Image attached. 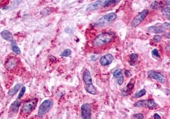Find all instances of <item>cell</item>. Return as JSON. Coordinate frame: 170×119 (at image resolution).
<instances>
[{
	"mask_svg": "<svg viewBox=\"0 0 170 119\" xmlns=\"http://www.w3.org/2000/svg\"><path fill=\"white\" fill-rule=\"evenodd\" d=\"M162 39V36H160V35H155L153 38V40L155 42H160Z\"/></svg>",
	"mask_w": 170,
	"mask_h": 119,
	"instance_id": "4dcf8cb0",
	"label": "cell"
},
{
	"mask_svg": "<svg viewBox=\"0 0 170 119\" xmlns=\"http://www.w3.org/2000/svg\"><path fill=\"white\" fill-rule=\"evenodd\" d=\"M83 81L84 82L85 85H93L92 78L90 72L87 70H85L83 74Z\"/></svg>",
	"mask_w": 170,
	"mask_h": 119,
	"instance_id": "7c38bea8",
	"label": "cell"
},
{
	"mask_svg": "<svg viewBox=\"0 0 170 119\" xmlns=\"http://www.w3.org/2000/svg\"><path fill=\"white\" fill-rule=\"evenodd\" d=\"M1 36L3 38L5 39L6 41L13 42L14 37L13 35L12 34L11 32L7 30H4L1 32Z\"/></svg>",
	"mask_w": 170,
	"mask_h": 119,
	"instance_id": "2e32d148",
	"label": "cell"
},
{
	"mask_svg": "<svg viewBox=\"0 0 170 119\" xmlns=\"http://www.w3.org/2000/svg\"><path fill=\"white\" fill-rule=\"evenodd\" d=\"M166 5H170V0H167V1H166Z\"/></svg>",
	"mask_w": 170,
	"mask_h": 119,
	"instance_id": "836d02e7",
	"label": "cell"
},
{
	"mask_svg": "<svg viewBox=\"0 0 170 119\" xmlns=\"http://www.w3.org/2000/svg\"><path fill=\"white\" fill-rule=\"evenodd\" d=\"M20 87H21V85L20 84H17L16 85L14 86V88H12L11 90H9V94L11 96H14V94H15L17 92H18Z\"/></svg>",
	"mask_w": 170,
	"mask_h": 119,
	"instance_id": "d6986e66",
	"label": "cell"
},
{
	"mask_svg": "<svg viewBox=\"0 0 170 119\" xmlns=\"http://www.w3.org/2000/svg\"><path fill=\"white\" fill-rule=\"evenodd\" d=\"M131 119H143V115L141 113H137V114L132 115L131 116Z\"/></svg>",
	"mask_w": 170,
	"mask_h": 119,
	"instance_id": "83f0119b",
	"label": "cell"
},
{
	"mask_svg": "<svg viewBox=\"0 0 170 119\" xmlns=\"http://www.w3.org/2000/svg\"><path fill=\"white\" fill-rule=\"evenodd\" d=\"M138 58V55L136 54H131L130 55V63L131 65H134Z\"/></svg>",
	"mask_w": 170,
	"mask_h": 119,
	"instance_id": "44dd1931",
	"label": "cell"
},
{
	"mask_svg": "<svg viewBox=\"0 0 170 119\" xmlns=\"http://www.w3.org/2000/svg\"><path fill=\"white\" fill-rule=\"evenodd\" d=\"M148 14L149 11L148 9H145L143 11L141 12V13H140L134 18L131 22V26L133 27H137L139 26L147 17V16L148 15Z\"/></svg>",
	"mask_w": 170,
	"mask_h": 119,
	"instance_id": "5b68a950",
	"label": "cell"
},
{
	"mask_svg": "<svg viewBox=\"0 0 170 119\" xmlns=\"http://www.w3.org/2000/svg\"><path fill=\"white\" fill-rule=\"evenodd\" d=\"M19 64L18 58L15 57H10L5 63V67L8 70H13L17 67Z\"/></svg>",
	"mask_w": 170,
	"mask_h": 119,
	"instance_id": "52a82bcc",
	"label": "cell"
},
{
	"mask_svg": "<svg viewBox=\"0 0 170 119\" xmlns=\"http://www.w3.org/2000/svg\"><path fill=\"white\" fill-rule=\"evenodd\" d=\"M134 83L132 82L131 81L129 82L128 83L127 85H126V87L123 88V89L121 91V95L124 97L129 95L131 91H132V89L134 88Z\"/></svg>",
	"mask_w": 170,
	"mask_h": 119,
	"instance_id": "9a60e30c",
	"label": "cell"
},
{
	"mask_svg": "<svg viewBox=\"0 0 170 119\" xmlns=\"http://www.w3.org/2000/svg\"><path fill=\"white\" fill-rule=\"evenodd\" d=\"M25 91H26V88H25V87H23L21 90H20V93L18 94V99H20L24 96V94H25Z\"/></svg>",
	"mask_w": 170,
	"mask_h": 119,
	"instance_id": "f1b7e54d",
	"label": "cell"
},
{
	"mask_svg": "<svg viewBox=\"0 0 170 119\" xmlns=\"http://www.w3.org/2000/svg\"><path fill=\"white\" fill-rule=\"evenodd\" d=\"M106 0H99L96 2L91 3L87 6L86 8L87 11H92L96 9H99L104 6V4Z\"/></svg>",
	"mask_w": 170,
	"mask_h": 119,
	"instance_id": "30bf717a",
	"label": "cell"
},
{
	"mask_svg": "<svg viewBox=\"0 0 170 119\" xmlns=\"http://www.w3.org/2000/svg\"><path fill=\"white\" fill-rule=\"evenodd\" d=\"M117 18V15L115 13H110L103 16L95 23V26L103 27L110 24Z\"/></svg>",
	"mask_w": 170,
	"mask_h": 119,
	"instance_id": "7a4b0ae2",
	"label": "cell"
},
{
	"mask_svg": "<svg viewBox=\"0 0 170 119\" xmlns=\"http://www.w3.org/2000/svg\"><path fill=\"white\" fill-rule=\"evenodd\" d=\"M148 31L151 33L153 34H159L163 32L164 31H166V29L164 26V25L162 24L161 26H152L148 28Z\"/></svg>",
	"mask_w": 170,
	"mask_h": 119,
	"instance_id": "4fadbf2b",
	"label": "cell"
},
{
	"mask_svg": "<svg viewBox=\"0 0 170 119\" xmlns=\"http://www.w3.org/2000/svg\"><path fill=\"white\" fill-rule=\"evenodd\" d=\"M121 0H107L105 1V2L104 4L103 7H110L113 5H115L119 2Z\"/></svg>",
	"mask_w": 170,
	"mask_h": 119,
	"instance_id": "ffe728a7",
	"label": "cell"
},
{
	"mask_svg": "<svg viewBox=\"0 0 170 119\" xmlns=\"http://www.w3.org/2000/svg\"><path fill=\"white\" fill-rule=\"evenodd\" d=\"M114 57L111 54H106L101 57L100 63L101 65L106 66L111 64L114 61Z\"/></svg>",
	"mask_w": 170,
	"mask_h": 119,
	"instance_id": "8fae6325",
	"label": "cell"
},
{
	"mask_svg": "<svg viewBox=\"0 0 170 119\" xmlns=\"http://www.w3.org/2000/svg\"><path fill=\"white\" fill-rule=\"evenodd\" d=\"M134 106L138 108H145L152 109L157 106V104L152 100H140L134 104Z\"/></svg>",
	"mask_w": 170,
	"mask_h": 119,
	"instance_id": "8992f818",
	"label": "cell"
},
{
	"mask_svg": "<svg viewBox=\"0 0 170 119\" xmlns=\"http://www.w3.org/2000/svg\"><path fill=\"white\" fill-rule=\"evenodd\" d=\"M12 50L15 54H18V55H20L21 52H20V48L17 46H13L12 47Z\"/></svg>",
	"mask_w": 170,
	"mask_h": 119,
	"instance_id": "4316f807",
	"label": "cell"
},
{
	"mask_svg": "<svg viewBox=\"0 0 170 119\" xmlns=\"http://www.w3.org/2000/svg\"><path fill=\"white\" fill-rule=\"evenodd\" d=\"M85 89L87 92H89L90 94H96L97 91L96 88L93 85H85Z\"/></svg>",
	"mask_w": 170,
	"mask_h": 119,
	"instance_id": "ac0fdd59",
	"label": "cell"
},
{
	"mask_svg": "<svg viewBox=\"0 0 170 119\" xmlns=\"http://www.w3.org/2000/svg\"><path fill=\"white\" fill-rule=\"evenodd\" d=\"M154 119H161V117L157 113H155V115H154Z\"/></svg>",
	"mask_w": 170,
	"mask_h": 119,
	"instance_id": "d6a6232c",
	"label": "cell"
},
{
	"mask_svg": "<svg viewBox=\"0 0 170 119\" xmlns=\"http://www.w3.org/2000/svg\"><path fill=\"white\" fill-rule=\"evenodd\" d=\"M115 38V34L113 32H105L99 34L94 39L93 45L95 47H100L112 42Z\"/></svg>",
	"mask_w": 170,
	"mask_h": 119,
	"instance_id": "6da1fadb",
	"label": "cell"
},
{
	"mask_svg": "<svg viewBox=\"0 0 170 119\" xmlns=\"http://www.w3.org/2000/svg\"><path fill=\"white\" fill-rule=\"evenodd\" d=\"M20 101H15L12 104L10 109L13 112L16 113L18 112L19 108L20 106Z\"/></svg>",
	"mask_w": 170,
	"mask_h": 119,
	"instance_id": "e0dca14e",
	"label": "cell"
},
{
	"mask_svg": "<svg viewBox=\"0 0 170 119\" xmlns=\"http://www.w3.org/2000/svg\"><path fill=\"white\" fill-rule=\"evenodd\" d=\"M37 104L38 99L36 98L25 101L23 104L21 111L23 114H29L35 109Z\"/></svg>",
	"mask_w": 170,
	"mask_h": 119,
	"instance_id": "3957f363",
	"label": "cell"
},
{
	"mask_svg": "<svg viewBox=\"0 0 170 119\" xmlns=\"http://www.w3.org/2000/svg\"><path fill=\"white\" fill-rule=\"evenodd\" d=\"M52 9L51 8H46L42 11V14H44L45 15H47L52 13Z\"/></svg>",
	"mask_w": 170,
	"mask_h": 119,
	"instance_id": "484cf974",
	"label": "cell"
},
{
	"mask_svg": "<svg viewBox=\"0 0 170 119\" xmlns=\"http://www.w3.org/2000/svg\"><path fill=\"white\" fill-rule=\"evenodd\" d=\"M170 7H164L163 9V14L164 15L166 16V18H168V20H170Z\"/></svg>",
	"mask_w": 170,
	"mask_h": 119,
	"instance_id": "cb8c5ba5",
	"label": "cell"
},
{
	"mask_svg": "<svg viewBox=\"0 0 170 119\" xmlns=\"http://www.w3.org/2000/svg\"><path fill=\"white\" fill-rule=\"evenodd\" d=\"M163 6V4L161 2H154L150 5L151 8L153 9H158Z\"/></svg>",
	"mask_w": 170,
	"mask_h": 119,
	"instance_id": "7402d4cb",
	"label": "cell"
},
{
	"mask_svg": "<svg viewBox=\"0 0 170 119\" xmlns=\"http://www.w3.org/2000/svg\"><path fill=\"white\" fill-rule=\"evenodd\" d=\"M72 51L69 49L65 50L62 54H61V56L69 57L71 55Z\"/></svg>",
	"mask_w": 170,
	"mask_h": 119,
	"instance_id": "d4e9b609",
	"label": "cell"
},
{
	"mask_svg": "<svg viewBox=\"0 0 170 119\" xmlns=\"http://www.w3.org/2000/svg\"><path fill=\"white\" fill-rule=\"evenodd\" d=\"M125 74L126 76L127 77H128L130 76H131V74H130V72L129 71V70H126L125 72Z\"/></svg>",
	"mask_w": 170,
	"mask_h": 119,
	"instance_id": "1f68e13d",
	"label": "cell"
},
{
	"mask_svg": "<svg viewBox=\"0 0 170 119\" xmlns=\"http://www.w3.org/2000/svg\"><path fill=\"white\" fill-rule=\"evenodd\" d=\"M52 106H53V101L50 99H47L43 101V103L41 104L39 108L38 117L40 118H43V116L49 111Z\"/></svg>",
	"mask_w": 170,
	"mask_h": 119,
	"instance_id": "277c9868",
	"label": "cell"
},
{
	"mask_svg": "<svg viewBox=\"0 0 170 119\" xmlns=\"http://www.w3.org/2000/svg\"><path fill=\"white\" fill-rule=\"evenodd\" d=\"M145 93H146V90L145 89H143L142 90H140L138 92H137L136 93H135L134 95V98H141V97L145 96Z\"/></svg>",
	"mask_w": 170,
	"mask_h": 119,
	"instance_id": "603a6c76",
	"label": "cell"
},
{
	"mask_svg": "<svg viewBox=\"0 0 170 119\" xmlns=\"http://www.w3.org/2000/svg\"><path fill=\"white\" fill-rule=\"evenodd\" d=\"M91 114H92V109L90 104H83L81 107V116L82 119H91Z\"/></svg>",
	"mask_w": 170,
	"mask_h": 119,
	"instance_id": "9c48e42d",
	"label": "cell"
},
{
	"mask_svg": "<svg viewBox=\"0 0 170 119\" xmlns=\"http://www.w3.org/2000/svg\"><path fill=\"white\" fill-rule=\"evenodd\" d=\"M151 54H152V56H153L157 57H160V55L159 53V51L157 49H154L151 52Z\"/></svg>",
	"mask_w": 170,
	"mask_h": 119,
	"instance_id": "f546056e",
	"label": "cell"
},
{
	"mask_svg": "<svg viewBox=\"0 0 170 119\" xmlns=\"http://www.w3.org/2000/svg\"><path fill=\"white\" fill-rule=\"evenodd\" d=\"M148 77L150 78L156 80L160 83H163L166 82L165 77L160 72H157L153 70H150L147 73Z\"/></svg>",
	"mask_w": 170,
	"mask_h": 119,
	"instance_id": "ba28073f",
	"label": "cell"
},
{
	"mask_svg": "<svg viewBox=\"0 0 170 119\" xmlns=\"http://www.w3.org/2000/svg\"><path fill=\"white\" fill-rule=\"evenodd\" d=\"M113 76L115 78H118L117 82L118 83L119 85H123L124 82V79L123 74L122 73V70L121 69H118L116 70L114 72H113Z\"/></svg>",
	"mask_w": 170,
	"mask_h": 119,
	"instance_id": "5bb4252c",
	"label": "cell"
}]
</instances>
